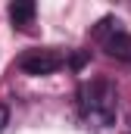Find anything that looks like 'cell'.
Listing matches in <instances>:
<instances>
[{
  "label": "cell",
  "instance_id": "1",
  "mask_svg": "<svg viewBox=\"0 0 131 134\" xmlns=\"http://www.w3.org/2000/svg\"><path fill=\"white\" fill-rule=\"evenodd\" d=\"M78 106H81V115H84L88 122H94L97 128L116 125V112H119L116 84H112L109 78H94V81L81 84V91H78Z\"/></svg>",
  "mask_w": 131,
  "mask_h": 134
},
{
  "label": "cell",
  "instance_id": "2",
  "mask_svg": "<svg viewBox=\"0 0 131 134\" xmlns=\"http://www.w3.org/2000/svg\"><path fill=\"white\" fill-rule=\"evenodd\" d=\"M94 34H97V41L103 44V50H106L109 56H116V59H131V34L122 28L119 19H112V16L100 19Z\"/></svg>",
  "mask_w": 131,
  "mask_h": 134
},
{
  "label": "cell",
  "instance_id": "3",
  "mask_svg": "<svg viewBox=\"0 0 131 134\" xmlns=\"http://www.w3.org/2000/svg\"><path fill=\"white\" fill-rule=\"evenodd\" d=\"M63 63H66V56L59 50H53V47L28 50V53L19 56V69H22L25 75H53V72L63 69Z\"/></svg>",
  "mask_w": 131,
  "mask_h": 134
},
{
  "label": "cell",
  "instance_id": "4",
  "mask_svg": "<svg viewBox=\"0 0 131 134\" xmlns=\"http://www.w3.org/2000/svg\"><path fill=\"white\" fill-rule=\"evenodd\" d=\"M9 19H13V25H19V28L31 25L34 3H31V0H16V3H9Z\"/></svg>",
  "mask_w": 131,
  "mask_h": 134
},
{
  "label": "cell",
  "instance_id": "5",
  "mask_svg": "<svg viewBox=\"0 0 131 134\" xmlns=\"http://www.w3.org/2000/svg\"><path fill=\"white\" fill-rule=\"evenodd\" d=\"M6 125H9V109H6V106L0 103V131H3Z\"/></svg>",
  "mask_w": 131,
  "mask_h": 134
}]
</instances>
